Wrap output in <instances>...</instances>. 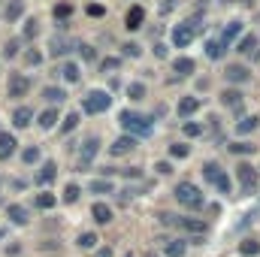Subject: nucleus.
Masks as SVG:
<instances>
[{
    "label": "nucleus",
    "instance_id": "nucleus-32",
    "mask_svg": "<svg viewBox=\"0 0 260 257\" xmlns=\"http://www.w3.org/2000/svg\"><path fill=\"white\" fill-rule=\"evenodd\" d=\"M254 127H257V118L251 115V118H242V121L236 124V133H242V136H245V133H251Z\"/></svg>",
    "mask_w": 260,
    "mask_h": 257
},
{
    "label": "nucleus",
    "instance_id": "nucleus-11",
    "mask_svg": "<svg viewBox=\"0 0 260 257\" xmlns=\"http://www.w3.org/2000/svg\"><path fill=\"white\" fill-rule=\"evenodd\" d=\"M176 224L185 227V230L194 233V236H206V221H200V218H179Z\"/></svg>",
    "mask_w": 260,
    "mask_h": 257
},
{
    "label": "nucleus",
    "instance_id": "nucleus-36",
    "mask_svg": "<svg viewBox=\"0 0 260 257\" xmlns=\"http://www.w3.org/2000/svg\"><path fill=\"white\" fill-rule=\"evenodd\" d=\"M97 245V233H82L79 236V248H94Z\"/></svg>",
    "mask_w": 260,
    "mask_h": 257
},
{
    "label": "nucleus",
    "instance_id": "nucleus-6",
    "mask_svg": "<svg viewBox=\"0 0 260 257\" xmlns=\"http://www.w3.org/2000/svg\"><path fill=\"white\" fill-rule=\"evenodd\" d=\"M236 176L242 182V194H254V188H257V173H254L251 164H239L236 167Z\"/></svg>",
    "mask_w": 260,
    "mask_h": 257
},
{
    "label": "nucleus",
    "instance_id": "nucleus-4",
    "mask_svg": "<svg viewBox=\"0 0 260 257\" xmlns=\"http://www.w3.org/2000/svg\"><path fill=\"white\" fill-rule=\"evenodd\" d=\"M197 37V21H182L176 30H173V43H176V49H185V46H191Z\"/></svg>",
    "mask_w": 260,
    "mask_h": 257
},
{
    "label": "nucleus",
    "instance_id": "nucleus-13",
    "mask_svg": "<svg viewBox=\"0 0 260 257\" xmlns=\"http://www.w3.org/2000/svg\"><path fill=\"white\" fill-rule=\"evenodd\" d=\"M15 136H9V133H0V160H9L12 154H15Z\"/></svg>",
    "mask_w": 260,
    "mask_h": 257
},
{
    "label": "nucleus",
    "instance_id": "nucleus-10",
    "mask_svg": "<svg viewBox=\"0 0 260 257\" xmlns=\"http://www.w3.org/2000/svg\"><path fill=\"white\" fill-rule=\"evenodd\" d=\"M30 121H34V109H27V106H18L15 112H12V124L18 130L30 127Z\"/></svg>",
    "mask_w": 260,
    "mask_h": 257
},
{
    "label": "nucleus",
    "instance_id": "nucleus-49",
    "mask_svg": "<svg viewBox=\"0 0 260 257\" xmlns=\"http://www.w3.org/2000/svg\"><path fill=\"white\" fill-rule=\"evenodd\" d=\"M154 170H157V173H160V176H167V173H173V170H170V164H167V160H160V164H157V167H154Z\"/></svg>",
    "mask_w": 260,
    "mask_h": 257
},
{
    "label": "nucleus",
    "instance_id": "nucleus-48",
    "mask_svg": "<svg viewBox=\"0 0 260 257\" xmlns=\"http://www.w3.org/2000/svg\"><path fill=\"white\" fill-rule=\"evenodd\" d=\"M55 15H61V18H67V15H70V6H67V3H61V6H55Z\"/></svg>",
    "mask_w": 260,
    "mask_h": 257
},
{
    "label": "nucleus",
    "instance_id": "nucleus-3",
    "mask_svg": "<svg viewBox=\"0 0 260 257\" xmlns=\"http://www.w3.org/2000/svg\"><path fill=\"white\" fill-rule=\"evenodd\" d=\"M109 103H112V97H109L106 91H91V94L85 97L82 109H85L88 115H100V112H106V109H109Z\"/></svg>",
    "mask_w": 260,
    "mask_h": 257
},
{
    "label": "nucleus",
    "instance_id": "nucleus-38",
    "mask_svg": "<svg viewBox=\"0 0 260 257\" xmlns=\"http://www.w3.org/2000/svg\"><path fill=\"white\" fill-rule=\"evenodd\" d=\"M79 185H67L64 188V203H76V200H79Z\"/></svg>",
    "mask_w": 260,
    "mask_h": 257
},
{
    "label": "nucleus",
    "instance_id": "nucleus-44",
    "mask_svg": "<svg viewBox=\"0 0 260 257\" xmlns=\"http://www.w3.org/2000/svg\"><path fill=\"white\" fill-rule=\"evenodd\" d=\"M124 55H130V58H139V55H142V49H139L136 43H127V46H124Z\"/></svg>",
    "mask_w": 260,
    "mask_h": 257
},
{
    "label": "nucleus",
    "instance_id": "nucleus-5",
    "mask_svg": "<svg viewBox=\"0 0 260 257\" xmlns=\"http://www.w3.org/2000/svg\"><path fill=\"white\" fill-rule=\"evenodd\" d=\"M97 151H100V136H88L85 145H82V151H79V170L82 167H91L94 157H97Z\"/></svg>",
    "mask_w": 260,
    "mask_h": 257
},
{
    "label": "nucleus",
    "instance_id": "nucleus-16",
    "mask_svg": "<svg viewBox=\"0 0 260 257\" xmlns=\"http://www.w3.org/2000/svg\"><path fill=\"white\" fill-rule=\"evenodd\" d=\"M197 109H200V100H197V97H182V100H179V106H176V112H179V115H194Z\"/></svg>",
    "mask_w": 260,
    "mask_h": 257
},
{
    "label": "nucleus",
    "instance_id": "nucleus-29",
    "mask_svg": "<svg viewBox=\"0 0 260 257\" xmlns=\"http://www.w3.org/2000/svg\"><path fill=\"white\" fill-rule=\"evenodd\" d=\"M127 97H130V100H142V97H145V85H142V82L127 85Z\"/></svg>",
    "mask_w": 260,
    "mask_h": 257
},
{
    "label": "nucleus",
    "instance_id": "nucleus-14",
    "mask_svg": "<svg viewBox=\"0 0 260 257\" xmlns=\"http://www.w3.org/2000/svg\"><path fill=\"white\" fill-rule=\"evenodd\" d=\"M91 215H94L97 224H109V221H112V209H109L106 203H94V206H91Z\"/></svg>",
    "mask_w": 260,
    "mask_h": 257
},
{
    "label": "nucleus",
    "instance_id": "nucleus-8",
    "mask_svg": "<svg viewBox=\"0 0 260 257\" xmlns=\"http://www.w3.org/2000/svg\"><path fill=\"white\" fill-rule=\"evenodd\" d=\"M251 79V70L242 64H230L227 67V82H236V85H242V82H248Z\"/></svg>",
    "mask_w": 260,
    "mask_h": 257
},
{
    "label": "nucleus",
    "instance_id": "nucleus-41",
    "mask_svg": "<svg viewBox=\"0 0 260 257\" xmlns=\"http://www.w3.org/2000/svg\"><path fill=\"white\" fill-rule=\"evenodd\" d=\"M70 49H67V40H52V55L58 58V55H67Z\"/></svg>",
    "mask_w": 260,
    "mask_h": 257
},
{
    "label": "nucleus",
    "instance_id": "nucleus-27",
    "mask_svg": "<svg viewBox=\"0 0 260 257\" xmlns=\"http://www.w3.org/2000/svg\"><path fill=\"white\" fill-rule=\"evenodd\" d=\"M88 188L94 194H112V182H109V179H97V182H91Z\"/></svg>",
    "mask_w": 260,
    "mask_h": 257
},
{
    "label": "nucleus",
    "instance_id": "nucleus-54",
    "mask_svg": "<svg viewBox=\"0 0 260 257\" xmlns=\"http://www.w3.org/2000/svg\"><path fill=\"white\" fill-rule=\"evenodd\" d=\"M94 257H112V248H97V254Z\"/></svg>",
    "mask_w": 260,
    "mask_h": 257
},
{
    "label": "nucleus",
    "instance_id": "nucleus-46",
    "mask_svg": "<svg viewBox=\"0 0 260 257\" xmlns=\"http://www.w3.org/2000/svg\"><path fill=\"white\" fill-rule=\"evenodd\" d=\"M27 64H43V55H40V52H27Z\"/></svg>",
    "mask_w": 260,
    "mask_h": 257
},
{
    "label": "nucleus",
    "instance_id": "nucleus-35",
    "mask_svg": "<svg viewBox=\"0 0 260 257\" xmlns=\"http://www.w3.org/2000/svg\"><path fill=\"white\" fill-rule=\"evenodd\" d=\"M76 124H79V112H70L64 118V124H61V133H70V130H76Z\"/></svg>",
    "mask_w": 260,
    "mask_h": 257
},
{
    "label": "nucleus",
    "instance_id": "nucleus-9",
    "mask_svg": "<svg viewBox=\"0 0 260 257\" xmlns=\"http://www.w3.org/2000/svg\"><path fill=\"white\" fill-rule=\"evenodd\" d=\"M6 218H9L12 224L24 227V224H27V209H24V206H18V203H9V206H6Z\"/></svg>",
    "mask_w": 260,
    "mask_h": 257
},
{
    "label": "nucleus",
    "instance_id": "nucleus-26",
    "mask_svg": "<svg viewBox=\"0 0 260 257\" xmlns=\"http://www.w3.org/2000/svg\"><path fill=\"white\" fill-rule=\"evenodd\" d=\"M55 203H58L55 194H37V209H52Z\"/></svg>",
    "mask_w": 260,
    "mask_h": 257
},
{
    "label": "nucleus",
    "instance_id": "nucleus-12",
    "mask_svg": "<svg viewBox=\"0 0 260 257\" xmlns=\"http://www.w3.org/2000/svg\"><path fill=\"white\" fill-rule=\"evenodd\" d=\"M239 34H242V21H230V24L224 27V34H221V40H218V43H221V46L227 49V46H230V43H233V40H236Z\"/></svg>",
    "mask_w": 260,
    "mask_h": 257
},
{
    "label": "nucleus",
    "instance_id": "nucleus-34",
    "mask_svg": "<svg viewBox=\"0 0 260 257\" xmlns=\"http://www.w3.org/2000/svg\"><path fill=\"white\" fill-rule=\"evenodd\" d=\"M230 151H233V154H254V145H251V142H233Z\"/></svg>",
    "mask_w": 260,
    "mask_h": 257
},
{
    "label": "nucleus",
    "instance_id": "nucleus-40",
    "mask_svg": "<svg viewBox=\"0 0 260 257\" xmlns=\"http://www.w3.org/2000/svg\"><path fill=\"white\" fill-rule=\"evenodd\" d=\"M215 188H218V191H221V194H230V188H233V185H230V179H227V176L221 173V176L215 179Z\"/></svg>",
    "mask_w": 260,
    "mask_h": 257
},
{
    "label": "nucleus",
    "instance_id": "nucleus-55",
    "mask_svg": "<svg viewBox=\"0 0 260 257\" xmlns=\"http://www.w3.org/2000/svg\"><path fill=\"white\" fill-rule=\"evenodd\" d=\"M145 257H157V254H151V251H148V254H145Z\"/></svg>",
    "mask_w": 260,
    "mask_h": 257
},
{
    "label": "nucleus",
    "instance_id": "nucleus-21",
    "mask_svg": "<svg viewBox=\"0 0 260 257\" xmlns=\"http://www.w3.org/2000/svg\"><path fill=\"white\" fill-rule=\"evenodd\" d=\"M185 239H173V242H167V257H182L185 254Z\"/></svg>",
    "mask_w": 260,
    "mask_h": 257
},
{
    "label": "nucleus",
    "instance_id": "nucleus-15",
    "mask_svg": "<svg viewBox=\"0 0 260 257\" xmlns=\"http://www.w3.org/2000/svg\"><path fill=\"white\" fill-rule=\"evenodd\" d=\"M142 18H145L142 6H133L127 12V18H124V27H127V30H139V27H142Z\"/></svg>",
    "mask_w": 260,
    "mask_h": 257
},
{
    "label": "nucleus",
    "instance_id": "nucleus-47",
    "mask_svg": "<svg viewBox=\"0 0 260 257\" xmlns=\"http://www.w3.org/2000/svg\"><path fill=\"white\" fill-rule=\"evenodd\" d=\"M24 37H37V21H27L24 24Z\"/></svg>",
    "mask_w": 260,
    "mask_h": 257
},
{
    "label": "nucleus",
    "instance_id": "nucleus-25",
    "mask_svg": "<svg viewBox=\"0 0 260 257\" xmlns=\"http://www.w3.org/2000/svg\"><path fill=\"white\" fill-rule=\"evenodd\" d=\"M203 176H206V182H215V179L221 176V167H218L215 160H209V164L203 167Z\"/></svg>",
    "mask_w": 260,
    "mask_h": 257
},
{
    "label": "nucleus",
    "instance_id": "nucleus-50",
    "mask_svg": "<svg viewBox=\"0 0 260 257\" xmlns=\"http://www.w3.org/2000/svg\"><path fill=\"white\" fill-rule=\"evenodd\" d=\"M115 67H118L115 58H106V61H103V73H106V70H115Z\"/></svg>",
    "mask_w": 260,
    "mask_h": 257
},
{
    "label": "nucleus",
    "instance_id": "nucleus-20",
    "mask_svg": "<svg viewBox=\"0 0 260 257\" xmlns=\"http://www.w3.org/2000/svg\"><path fill=\"white\" fill-rule=\"evenodd\" d=\"M55 124H58V109H46V112L40 115V127L49 130V127H55Z\"/></svg>",
    "mask_w": 260,
    "mask_h": 257
},
{
    "label": "nucleus",
    "instance_id": "nucleus-1",
    "mask_svg": "<svg viewBox=\"0 0 260 257\" xmlns=\"http://www.w3.org/2000/svg\"><path fill=\"white\" fill-rule=\"evenodd\" d=\"M173 194H176V200H179L182 206H188V209H203V206H206V197H203V191L197 188L194 182H179Z\"/></svg>",
    "mask_w": 260,
    "mask_h": 257
},
{
    "label": "nucleus",
    "instance_id": "nucleus-31",
    "mask_svg": "<svg viewBox=\"0 0 260 257\" xmlns=\"http://www.w3.org/2000/svg\"><path fill=\"white\" fill-rule=\"evenodd\" d=\"M188 154H191V148H188L185 142H176V145H170V157H179V160H182V157H188Z\"/></svg>",
    "mask_w": 260,
    "mask_h": 257
},
{
    "label": "nucleus",
    "instance_id": "nucleus-2",
    "mask_svg": "<svg viewBox=\"0 0 260 257\" xmlns=\"http://www.w3.org/2000/svg\"><path fill=\"white\" fill-rule=\"evenodd\" d=\"M121 127L127 130L130 136L136 133V136H145L148 130H151V118H145V115H139V112H121Z\"/></svg>",
    "mask_w": 260,
    "mask_h": 257
},
{
    "label": "nucleus",
    "instance_id": "nucleus-56",
    "mask_svg": "<svg viewBox=\"0 0 260 257\" xmlns=\"http://www.w3.org/2000/svg\"><path fill=\"white\" fill-rule=\"evenodd\" d=\"M124 257H133V254H130V251H127V254H124Z\"/></svg>",
    "mask_w": 260,
    "mask_h": 257
},
{
    "label": "nucleus",
    "instance_id": "nucleus-23",
    "mask_svg": "<svg viewBox=\"0 0 260 257\" xmlns=\"http://www.w3.org/2000/svg\"><path fill=\"white\" fill-rule=\"evenodd\" d=\"M173 67H176L179 76H191V73H194V61H191V58H179Z\"/></svg>",
    "mask_w": 260,
    "mask_h": 257
},
{
    "label": "nucleus",
    "instance_id": "nucleus-7",
    "mask_svg": "<svg viewBox=\"0 0 260 257\" xmlns=\"http://www.w3.org/2000/svg\"><path fill=\"white\" fill-rule=\"evenodd\" d=\"M30 91V82H27V76H21V73H15L12 79H9V85H6V94L9 97H24Z\"/></svg>",
    "mask_w": 260,
    "mask_h": 257
},
{
    "label": "nucleus",
    "instance_id": "nucleus-18",
    "mask_svg": "<svg viewBox=\"0 0 260 257\" xmlns=\"http://www.w3.org/2000/svg\"><path fill=\"white\" fill-rule=\"evenodd\" d=\"M221 103H224V106H230V109H239V106H242V91H233V88L227 91V88H224Z\"/></svg>",
    "mask_w": 260,
    "mask_h": 257
},
{
    "label": "nucleus",
    "instance_id": "nucleus-39",
    "mask_svg": "<svg viewBox=\"0 0 260 257\" xmlns=\"http://www.w3.org/2000/svg\"><path fill=\"white\" fill-rule=\"evenodd\" d=\"M21 160H24V164H37V160H40V148H37V145H34V148H24Z\"/></svg>",
    "mask_w": 260,
    "mask_h": 257
},
{
    "label": "nucleus",
    "instance_id": "nucleus-33",
    "mask_svg": "<svg viewBox=\"0 0 260 257\" xmlns=\"http://www.w3.org/2000/svg\"><path fill=\"white\" fill-rule=\"evenodd\" d=\"M254 49H257V37H242L239 52H242V55H248V52H254Z\"/></svg>",
    "mask_w": 260,
    "mask_h": 257
},
{
    "label": "nucleus",
    "instance_id": "nucleus-30",
    "mask_svg": "<svg viewBox=\"0 0 260 257\" xmlns=\"http://www.w3.org/2000/svg\"><path fill=\"white\" fill-rule=\"evenodd\" d=\"M206 55H209V58H212V61H218V58H221V55H224V46H221V43H218V40H212V43H209V46H206Z\"/></svg>",
    "mask_w": 260,
    "mask_h": 257
},
{
    "label": "nucleus",
    "instance_id": "nucleus-19",
    "mask_svg": "<svg viewBox=\"0 0 260 257\" xmlns=\"http://www.w3.org/2000/svg\"><path fill=\"white\" fill-rule=\"evenodd\" d=\"M52 179H55V164H52V160H46V164H43V170H40V176H37V182H40V185H49Z\"/></svg>",
    "mask_w": 260,
    "mask_h": 257
},
{
    "label": "nucleus",
    "instance_id": "nucleus-42",
    "mask_svg": "<svg viewBox=\"0 0 260 257\" xmlns=\"http://www.w3.org/2000/svg\"><path fill=\"white\" fill-rule=\"evenodd\" d=\"M3 55H6V58H15V55H18V40H9V43L3 46Z\"/></svg>",
    "mask_w": 260,
    "mask_h": 257
},
{
    "label": "nucleus",
    "instance_id": "nucleus-45",
    "mask_svg": "<svg viewBox=\"0 0 260 257\" xmlns=\"http://www.w3.org/2000/svg\"><path fill=\"white\" fill-rule=\"evenodd\" d=\"M103 12H106V9H103L100 3H91V6H88V15H94V18H100Z\"/></svg>",
    "mask_w": 260,
    "mask_h": 257
},
{
    "label": "nucleus",
    "instance_id": "nucleus-28",
    "mask_svg": "<svg viewBox=\"0 0 260 257\" xmlns=\"http://www.w3.org/2000/svg\"><path fill=\"white\" fill-rule=\"evenodd\" d=\"M43 97H46L49 103H61L67 94H64V88H46V91H43Z\"/></svg>",
    "mask_w": 260,
    "mask_h": 257
},
{
    "label": "nucleus",
    "instance_id": "nucleus-17",
    "mask_svg": "<svg viewBox=\"0 0 260 257\" xmlns=\"http://www.w3.org/2000/svg\"><path fill=\"white\" fill-rule=\"evenodd\" d=\"M130 148H136V139H133V136H121V139H115V142H112V148H109V151H112V154H127Z\"/></svg>",
    "mask_w": 260,
    "mask_h": 257
},
{
    "label": "nucleus",
    "instance_id": "nucleus-37",
    "mask_svg": "<svg viewBox=\"0 0 260 257\" xmlns=\"http://www.w3.org/2000/svg\"><path fill=\"white\" fill-rule=\"evenodd\" d=\"M79 76H82V73H79L76 64H64V79L67 82H79Z\"/></svg>",
    "mask_w": 260,
    "mask_h": 257
},
{
    "label": "nucleus",
    "instance_id": "nucleus-43",
    "mask_svg": "<svg viewBox=\"0 0 260 257\" xmlns=\"http://www.w3.org/2000/svg\"><path fill=\"white\" fill-rule=\"evenodd\" d=\"M200 133H203V124H194V121L185 124V136H200Z\"/></svg>",
    "mask_w": 260,
    "mask_h": 257
},
{
    "label": "nucleus",
    "instance_id": "nucleus-24",
    "mask_svg": "<svg viewBox=\"0 0 260 257\" xmlns=\"http://www.w3.org/2000/svg\"><path fill=\"white\" fill-rule=\"evenodd\" d=\"M21 12H24V3H21V0H12V3L6 6V18H9V21H15Z\"/></svg>",
    "mask_w": 260,
    "mask_h": 257
},
{
    "label": "nucleus",
    "instance_id": "nucleus-52",
    "mask_svg": "<svg viewBox=\"0 0 260 257\" xmlns=\"http://www.w3.org/2000/svg\"><path fill=\"white\" fill-rule=\"evenodd\" d=\"M121 173H124V176H127V179H139V176H142V173H139V170H136V167H133V170H121Z\"/></svg>",
    "mask_w": 260,
    "mask_h": 257
},
{
    "label": "nucleus",
    "instance_id": "nucleus-22",
    "mask_svg": "<svg viewBox=\"0 0 260 257\" xmlns=\"http://www.w3.org/2000/svg\"><path fill=\"white\" fill-rule=\"evenodd\" d=\"M239 251H242V257H257L260 254V242H254V239H245V242L239 245Z\"/></svg>",
    "mask_w": 260,
    "mask_h": 257
},
{
    "label": "nucleus",
    "instance_id": "nucleus-51",
    "mask_svg": "<svg viewBox=\"0 0 260 257\" xmlns=\"http://www.w3.org/2000/svg\"><path fill=\"white\" fill-rule=\"evenodd\" d=\"M79 52H82V55H85V58H88V61H91V58H94V49H91V46H79Z\"/></svg>",
    "mask_w": 260,
    "mask_h": 257
},
{
    "label": "nucleus",
    "instance_id": "nucleus-53",
    "mask_svg": "<svg viewBox=\"0 0 260 257\" xmlns=\"http://www.w3.org/2000/svg\"><path fill=\"white\" fill-rule=\"evenodd\" d=\"M173 6H176V0H164V6H160V12H170Z\"/></svg>",
    "mask_w": 260,
    "mask_h": 257
}]
</instances>
